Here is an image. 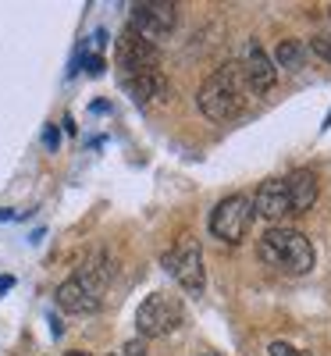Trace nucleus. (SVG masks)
Returning <instances> with one entry per match:
<instances>
[{"instance_id": "10", "label": "nucleus", "mask_w": 331, "mask_h": 356, "mask_svg": "<svg viewBox=\"0 0 331 356\" xmlns=\"http://www.w3.org/2000/svg\"><path fill=\"white\" fill-rule=\"evenodd\" d=\"M253 211L264 221H271V228H278L285 218H292V200H289V189H285V178H267L253 196Z\"/></svg>"}, {"instance_id": "8", "label": "nucleus", "mask_w": 331, "mask_h": 356, "mask_svg": "<svg viewBox=\"0 0 331 356\" xmlns=\"http://www.w3.org/2000/svg\"><path fill=\"white\" fill-rule=\"evenodd\" d=\"M157 65H161L157 47L150 40H143L136 29H125V33L118 36V68L125 72V79L129 75H143V72H154Z\"/></svg>"}, {"instance_id": "11", "label": "nucleus", "mask_w": 331, "mask_h": 356, "mask_svg": "<svg viewBox=\"0 0 331 356\" xmlns=\"http://www.w3.org/2000/svg\"><path fill=\"white\" fill-rule=\"evenodd\" d=\"M285 189H289V200H292V214H307L317 203V175L310 168H296L285 178Z\"/></svg>"}, {"instance_id": "4", "label": "nucleus", "mask_w": 331, "mask_h": 356, "mask_svg": "<svg viewBox=\"0 0 331 356\" xmlns=\"http://www.w3.org/2000/svg\"><path fill=\"white\" fill-rule=\"evenodd\" d=\"M182 324H186V307L178 296H168V292L146 296L136 310V328L143 339H164V335L178 332Z\"/></svg>"}, {"instance_id": "5", "label": "nucleus", "mask_w": 331, "mask_h": 356, "mask_svg": "<svg viewBox=\"0 0 331 356\" xmlns=\"http://www.w3.org/2000/svg\"><path fill=\"white\" fill-rule=\"evenodd\" d=\"M257 211H253V196L246 193H235V196H225L214 211H210V235L228 246H239L246 239V232L253 225Z\"/></svg>"}, {"instance_id": "19", "label": "nucleus", "mask_w": 331, "mask_h": 356, "mask_svg": "<svg viewBox=\"0 0 331 356\" xmlns=\"http://www.w3.org/2000/svg\"><path fill=\"white\" fill-rule=\"evenodd\" d=\"M203 356H214V353H203Z\"/></svg>"}, {"instance_id": "18", "label": "nucleus", "mask_w": 331, "mask_h": 356, "mask_svg": "<svg viewBox=\"0 0 331 356\" xmlns=\"http://www.w3.org/2000/svg\"><path fill=\"white\" fill-rule=\"evenodd\" d=\"M328 29H331V8H328Z\"/></svg>"}, {"instance_id": "13", "label": "nucleus", "mask_w": 331, "mask_h": 356, "mask_svg": "<svg viewBox=\"0 0 331 356\" xmlns=\"http://www.w3.org/2000/svg\"><path fill=\"white\" fill-rule=\"evenodd\" d=\"M303 61H307V50H303V43H299V40H282L278 43V54H275V65L278 68L299 72V68H303Z\"/></svg>"}, {"instance_id": "14", "label": "nucleus", "mask_w": 331, "mask_h": 356, "mask_svg": "<svg viewBox=\"0 0 331 356\" xmlns=\"http://www.w3.org/2000/svg\"><path fill=\"white\" fill-rule=\"evenodd\" d=\"M310 47H314V54L321 57V61H331V29H324V33H317Z\"/></svg>"}, {"instance_id": "12", "label": "nucleus", "mask_w": 331, "mask_h": 356, "mask_svg": "<svg viewBox=\"0 0 331 356\" xmlns=\"http://www.w3.org/2000/svg\"><path fill=\"white\" fill-rule=\"evenodd\" d=\"M125 89L139 104H154V100H164L168 97V79H164L161 68H154V72H143V75H129L125 79Z\"/></svg>"}, {"instance_id": "20", "label": "nucleus", "mask_w": 331, "mask_h": 356, "mask_svg": "<svg viewBox=\"0 0 331 356\" xmlns=\"http://www.w3.org/2000/svg\"><path fill=\"white\" fill-rule=\"evenodd\" d=\"M114 356H118V353H114Z\"/></svg>"}, {"instance_id": "2", "label": "nucleus", "mask_w": 331, "mask_h": 356, "mask_svg": "<svg viewBox=\"0 0 331 356\" xmlns=\"http://www.w3.org/2000/svg\"><path fill=\"white\" fill-rule=\"evenodd\" d=\"M257 257L282 275H310L314 271V246L296 228H267L257 243Z\"/></svg>"}, {"instance_id": "17", "label": "nucleus", "mask_w": 331, "mask_h": 356, "mask_svg": "<svg viewBox=\"0 0 331 356\" xmlns=\"http://www.w3.org/2000/svg\"><path fill=\"white\" fill-rule=\"evenodd\" d=\"M65 356H89V353H82V349H72V353H65Z\"/></svg>"}, {"instance_id": "9", "label": "nucleus", "mask_w": 331, "mask_h": 356, "mask_svg": "<svg viewBox=\"0 0 331 356\" xmlns=\"http://www.w3.org/2000/svg\"><path fill=\"white\" fill-rule=\"evenodd\" d=\"M239 68H243V79L250 86V93H267V89H275V82H278V65L271 61V54L253 40L246 43Z\"/></svg>"}, {"instance_id": "6", "label": "nucleus", "mask_w": 331, "mask_h": 356, "mask_svg": "<svg viewBox=\"0 0 331 356\" xmlns=\"http://www.w3.org/2000/svg\"><path fill=\"white\" fill-rule=\"evenodd\" d=\"M164 267H168V275L182 285L189 296H203L207 271H203V253H200L196 239H182L175 250H168L164 253Z\"/></svg>"}, {"instance_id": "1", "label": "nucleus", "mask_w": 331, "mask_h": 356, "mask_svg": "<svg viewBox=\"0 0 331 356\" xmlns=\"http://www.w3.org/2000/svg\"><path fill=\"white\" fill-rule=\"evenodd\" d=\"M246 97H250V86L243 79V68H239V61H228L214 75L203 79L196 104H200L203 118H210V122H232L235 114H243Z\"/></svg>"}, {"instance_id": "16", "label": "nucleus", "mask_w": 331, "mask_h": 356, "mask_svg": "<svg viewBox=\"0 0 331 356\" xmlns=\"http://www.w3.org/2000/svg\"><path fill=\"white\" fill-rule=\"evenodd\" d=\"M125 356H146V342H143V339L129 342V346H125Z\"/></svg>"}, {"instance_id": "15", "label": "nucleus", "mask_w": 331, "mask_h": 356, "mask_svg": "<svg viewBox=\"0 0 331 356\" xmlns=\"http://www.w3.org/2000/svg\"><path fill=\"white\" fill-rule=\"evenodd\" d=\"M267 356H307V353H299V349L289 346V342H271V346H267Z\"/></svg>"}, {"instance_id": "7", "label": "nucleus", "mask_w": 331, "mask_h": 356, "mask_svg": "<svg viewBox=\"0 0 331 356\" xmlns=\"http://www.w3.org/2000/svg\"><path fill=\"white\" fill-rule=\"evenodd\" d=\"M132 11V22L129 29H136V33L150 43H161L175 33V25H178V8L168 4V0H139V4L129 8Z\"/></svg>"}, {"instance_id": "3", "label": "nucleus", "mask_w": 331, "mask_h": 356, "mask_svg": "<svg viewBox=\"0 0 331 356\" xmlns=\"http://www.w3.org/2000/svg\"><path fill=\"white\" fill-rule=\"evenodd\" d=\"M107 282H111V267L104 260L82 264L79 271L57 289V307L68 310V314H97L100 303H104Z\"/></svg>"}]
</instances>
